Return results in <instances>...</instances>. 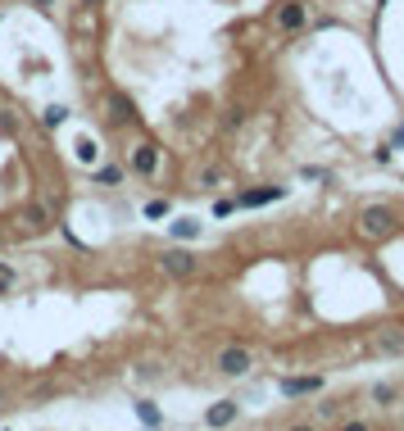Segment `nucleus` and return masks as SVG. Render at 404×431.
<instances>
[{
  "mask_svg": "<svg viewBox=\"0 0 404 431\" xmlns=\"http://www.w3.org/2000/svg\"><path fill=\"white\" fill-rule=\"evenodd\" d=\"M323 390V377H286L281 381V395H314Z\"/></svg>",
  "mask_w": 404,
  "mask_h": 431,
  "instance_id": "obj_6",
  "label": "nucleus"
},
{
  "mask_svg": "<svg viewBox=\"0 0 404 431\" xmlns=\"http://www.w3.org/2000/svg\"><path fill=\"white\" fill-rule=\"evenodd\" d=\"M0 241H5V232H0Z\"/></svg>",
  "mask_w": 404,
  "mask_h": 431,
  "instance_id": "obj_23",
  "label": "nucleus"
},
{
  "mask_svg": "<svg viewBox=\"0 0 404 431\" xmlns=\"http://www.w3.org/2000/svg\"><path fill=\"white\" fill-rule=\"evenodd\" d=\"M164 214H168L164 200H150V204H145V218H164Z\"/></svg>",
  "mask_w": 404,
  "mask_h": 431,
  "instance_id": "obj_17",
  "label": "nucleus"
},
{
  "mask_svg": "<svg viewBox=\"0 0 404 431\" xmlns=\"http://www.w3.org/2000/svg\"><path fill=\"white\" fill-rule=\"evenodd\" d=\"M359 232L368 241H382V237H390V232H395V209L390 204H368L359 214Z\"/></svg>",
  "mask_w": 404,
  "mask_h": 431,
  "instance_id": "obj_1",
  "label": "nucleus"
},
{
  "mask_svg": "<svg viewBox=\"0 0 404 431\" xmlns=\"http://www.w3.org/2000/svg\"><path fill=\"white\" fill-rule=\"evenodd\" d=\"M87 5H95V0H87Z\"/></svg>",
  "mask_w": 404,
  "mask_h": 431,
  "instance_id": "obj_24",
  "label": "nucleus"
},
{
  "mask_svg": "<svg viewBox=\"0 0 404 431\" xmlns=\"http://www.w3.org/2000/svg\"><path fill=\"white\" fill-rule=\"evenodd\" d=\"M137 417H141V422H159V409H155V404H137Z\"/></svg>",
  "mask_w": 404,
  "mask_h": 431,
  "instance_id": "obj_13",
  "label": "nucleus"
},
{
  "mask_svg": "<svg viewBox=\"0 0 404 431\" xmlns=\"http://www.w3.org/2000/svg\"><path fill=\"white\" fill-rule=\"evenodd\" d=\"M159 268H164L168 277H195L200 273V259H195L191 250H164L159 254Z\"/></svg>",
  "mask_w": 404,
  "mask_h": 431,
  "instance_id": "obj_2",
  "label": "nucleus"
},
{
  "mask_svg": "<svg viewBox=\"0 0 404 431\" xmlns=\"http://www.w3.org/2000/svg\"><path fill=\"white\" fill-rule=\"evenodd\" d=\"M204 422H209V427H227V422H237V404H232V400L214 404V409L204 413Z\"/></svg>",
  "mask_w": 404,
  "mask_h": 431,
  "instance_id": "obj_7",
  "label": "nucleus"
},
{
  "mask_svg": "<svg viewBox=\"0 0 404 431\" xmlns=\"http://www.w3.org/2000/svg\"><path fill=\"white\" fill-rule=\"evenodd\" d=\"M250 363H254V359H250L246 345H227V350L218 354V373H223V377H246Z\"/></svg>",
  "mask_w": 404,
  "mask_h": 431,
  "instance_id": "obj_3",
  "label": "nucleus"
},
{
  "mask_svg": "<svg viewBox=\"0 0 404 431\" xmlns=\"http://www.w3.org/2000/svg\"><path fill=\"white\" fill-rule=\"evenodd\" d=\"M296 431H314V427H296Z\"/></svg>",
  "mask_w": 404,
  "mask_h": 431,
  "instance_id": "obj_22",
  "label": "nucleus"
},
{
  "mask_svg": "<svg viewBox=\"0 0 404 431\" xmlns=\"http://www.w3.org/2000/svg\"><path fill=\"white\" fill-rule=\"evenodd\" d=\"M32 5H55V0H32Z\"/></svg>",
  "mask_w": 404,
  "mask_h": 431,
  "instance_id": "obj_21",
  "label": "nucleus"
},
{
  "mask_svg": "<svg viewBox=\"0 0 404 431\" xmlns=\"http://www.w3.org/2000/svg\"><path fill=\"white\" fill-rule=\"evenodd\" d=\"M268 200H281V187H268V191H246V195H241V204H246V209L268 204Z\"/></svg>",
  "mask_w": 404,
  "mask_h": 431,
  "instance_id": "obj_10",
  "label": "nucleus"
},
{
  "mask_svg": "<svg viewBox=\"0 0 404 431\" xmlns=\"http://www.w3.org/2000/svg\"><path fill=\"white\" fill-rule=\"evenodd\" d=\"M173 237H177V241L200 237V223H195V218H177V223H173Z\"/></svg>",
  "mask_w": 404,
  "mask_h": 431,
  "instance_id": "obj_11",
  "label": "nucleus"
},
{
  "mask_svg": "<svg viewBox=\"0 0 404 431\" xmlns=\"http://www.w3.org/2000/svg\"><path fill=\"white\" fill-rule=\"evenodd\" d=\"M9 286H14V268H9V264H0V295H5Z\"/></svg>",
  "mask_w": 404,
  "mask_h": 431,
  "instance_id": "obj_16",
  "label": "nucleus"
},
{
  "mask_svg": "<svg viewBox=\"0 0 404 431\" xmlns=\"http://www.w3.org/2000/svg\"><path fill=\"white\" fill-rule=\"evenodd\" d=\"M64 118H68V109H59V105H55V109H46V128H59Z\"/></svg>",
  "mask_w": 404,
  "mask_h": 431,
  "instance_id": "obj_14",
  "label": "nucleus"
},
{
  "mask_svg": "<svg viewBox=\"0 0 404 431\" xmlns=\"http://www.w3.org/2000/svg\"><path fill=\"white\" fill-rule=\"evenodd\" d=\"M95 182H100V187H118V182H123V168H118V164H105L100 172H95Z\"/></svg>",
  "mask_w": 404,
  "mask_h": 431,
  "instance_id": "obj_12",
  "label": "nucleus"
},
{
  "mask_svg": "<svg viewBox=\"0 0 404 431\" xmlns=\"http://www.w3.org/2000/svg\"><path fill=\"white\" fill-rule=\"evenodd\" d=\"M109 109H114V118L118 123H137V109H132V100H128V95H109Z\"/></svg>",
  "mask_w": 404,
  "mask_h": 431,
  "instance_id": "obj_9",
  "label": "nucleus"
},
{
  "mask_svg": "<svg viewBox=\"0 0 404 431\" xmlns=\"http://www.w3.org/2000/svg\"><path fill=\"white\" fill-rule=\"evenodd\" d=\"M23 223H28L32 232H46V227H51V209H46V204H28V209H23Z\"/></svg>",
  "mask_w": 404,
  "mask_h": 431,
  "instance_id": "obj_8",
  "label": "nucleus"
},
{
  "mask_svg": "<svg viewBox=\"0 0 404 431\" xmlns=\"http://www.w3.org/2000/svg\"><path fill=\"white\" fill-rule=\"evenodd\" d=\"M341 431H368V422H346Z\"/></svg>",
  "mask_w": 404,
  "mask_h": 431,
  "instance_id": "obj_20",
  "label": "nucleus"
},
{
  "mask_svg": "<svg viewBox=\"0 0 404 431\" xmlns=\"http://www.w3.org/2000/svg\"><path fill=\"white\" fill-rule=\"evenodd\" d=\"M304 23H309V5H304V0H286V5L277 9V28L281 32H300Z\"/></svg>",
  "mask_w": 404,
  "mask_h": 431,
  "instance_id": "obj_4",
  "label": "nucleus"
},
{
  "mask_svg": "<svg viewBox=\"0 0 404 431\" xmlns=\"http://www.w3.org/2000/svg\"><path fill=\"white\" fill-rule=\"evenodd\" d=\"M373 400H377V404H390V400H395V386H377Z\"/></svg>",
  "mask_w": 404,
  "mask_h": 431,
  "instance_id": "obj_18",
  "label": "nucleus"
},
{
  "mask_svg": "<svg viewBox=\"0 0 404 431\" xmlns=\"http://www.w3.org/2000/svg\"><path fill=\"white\" fill-rule=\"evenodd\" d=\"M377 345H382V350H404V336H395V331H386V336L377 341Z\"/></svg>",
  "mask_w": 404,
  "mask_h": 431,
  "instance_id": "obj_15",
  "label": "nucleus"
},
{
  "mask_svg": "<svg viewBox=\"0 0 404 431\" xmlns=\"http://www.w3.org/2000/svg\"><path fill=\"white\" fill-rule=\"evenodd\" d=\"M78 159H95V141H78Z\"/></svg>",
  "mask_w": 404,
  "mask_h": 431,
  "instance_id": "obj_19",
  "label": "nucleus"
},
{
  "mask_svg": "<svg viewBox=\"0 0 404 431\" xmlns=\"http://www.w3.org/2000/svg\"><path fill=\"white\" fill-rule=\"evenodd\" d=\"M132 168H137L141 177H150V172L159 168V145H150V141L137 145V150H132Z\"/></svg>",
  "mask_w": 404,
  "mask_h": 431,
  "instance_id": "obj_5",
  "label": "nucleus"
}]
</instances>
